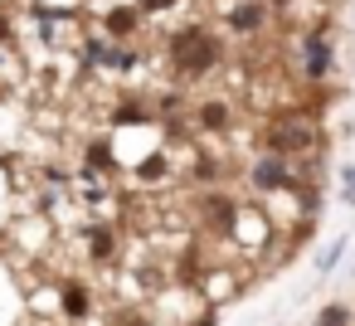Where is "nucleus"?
<instances>
[{
    "instance_id": "nucleus-1",
    "label": "nucleus",
    "mask_w": 355,
    "mask_h": 326,
    "mask_svg": "<svg viewBox=\"0 0 355 326\" xmlns=\"http://www.w3.org/2000/svg\"><path fill=\"white\" fill-rule=\"evenodd\" d=\"M268 151L282 161H306L321 151V122L306 112H277L268 122Z\"/></svg>"
},
{
    "instance_id": "nucleus-2",
    "label": "nucleus",
    "mask_w": 355,
    "mask_h": 326,
    "mask_svg": "<svg viewBox=\"0 0 355 326\" xmlns=\"http://www.w3.org/2000/svg\"><path fill=\"white\" fill-rule=\"evenodd\" d=\"M171 64H175V74H185V78H205V74L219 64V40H214L209 30L190 25V30L171 35Z\"/></svg>"
},
{
    "instance_id": "nucleus-3",
    "label": "nucleus",
    "mask_w": 355,
    "mask_h": 326,
    "mask_svg": "<svg viewBox=\"0 0 355 326\" xmlns=\"http://www.w3.org/2000/svg\"><path fill=\"white\" fill-rule=\"evenodd\" d=\"M248 185L258 190V195H272V190H287L292 185V161H282V156H258L253 161V171H248Z\"/></svg>"
},
{
    "instance_id": "nucleus-4",
    "label": "nucleus",
    "mask_w": 355,
    "mask_h": 326,
    "mask_svg": "<svg viewBox=\"0 0 355 326\" xmlns=\"http://www.w3.org/2000/svg\"><path fill=\"white\" fill-rule=\"evenodd\" d=\"M331 64H336L331 44H326L321 35H306V40H302V74H306V78H326Z\"/></svg>"
},
{
    "instance_id": "nucleus-5",
    "label": "nucleus",
    "mask_w": 355,
    "mask_h": 326,
    "mask_svg": "<svg viewBox=\"0 0 355 326\" xmlns=\"http://www.w3.org/2000/svg\"><path fill=\"white\" fill-rule=\"evenodd\" d=\"M229 30H239V35L263 30V6H258V0H243V6H234V10H229Z\"/></svg>"
},
{
    "instance_id": "nucleus-6",
    "label": "nucleus",
    "mask_w": 355,
    "mask_h": 326,
    "mask_svg": "<svg viewBox=\"0 0 355 326\" xmlns=\"http://www.w3.org/2000/svg\"><path fill=\"white\" fill-rule=\"evenodd\" d=\"M88 253H93L98 263H107V258L117 253V234H112L107 224H93V229H88Z\"/></svg>"
},
{
    "instance_id": "nucleus-7",
    "label": "nucleus",
    "mask_w": 355,
    "mask_h": 326,
    "mask_svg": "<svg viewBox=\"0 0 355 326\" xmlns=\"http://www.w3.org/2000/svg\"><path fill=\"white\" fill-rule=\"evenodd\" d=\"M64 311L69 316H88V287L83 282H69L64 287Z\"/></svg>"
},
{
    "instance_id": "nucleus-8",
    "label": "nucleus",
    "mask_w": 355,
    "mask_h": 326,
    "mask_svg": "<svg viewBox=\"0 0 355 326\" xmlns=\"http://www.w3.org/2000/svg\"><path fill=\"white\" fill-rule=\"evenodd\" d=\"M200 127H214V132L229 127V108H224V103H205V108H200Z\"/></svg>"
},
{
    "instance_id": "nucleus-9",
    "label": "nucleus",
    "mask_w": 355,
    "mask_h": 326,
    "mask_svg": "<svg viewBox=\"0 0 355 326\" xmlns=\"http://www.w3.org/2000/svg\"><path fill=\"white\" fill-rule=\"evenodd\" d=\"M316 326H350V307H340V302H331L321 316H316Z\"/></svg>"
},
{
    "instance_id": "nucleus-10",
    "label": "nucleus",
    "mask_w": 355,
    "mask_h": 326,
    "mask_svg": "<svg viewBox=\"0 0 355 326\" xmlns=\"http://www.w3.org/2000/svg\"><path fill=\"white\" fill-rule=\"evenodd\" d=\"M132 25H137V10H112L107 15V30H117V35H127Z\"/></svg>"
},
{
    "instance_id": "nucleus-11",
    "label": "nucleus",
    "mask_w": 355,
    "mask_h": 326,
    "mask_svg": "<svg viewBox=\"0 0 355 326\" xmlns=\"http://www.w3.org/2000/svg\"><path fill=\"white\" fill-rule=\"evenodd\" d=\"M88 166H98V171H107L112 166V156H107V146L98 141V146H88Z\"/></svg>"
},
{
    "instance_id": "nucleus-12",
    "label": "nucleus",
    "mask_w": 355,
    "mask_h": 326,
    "mask_svg": "<svg viewBox=\"0 0 355 326\" xmlns=\"http://www.w3.org/2000/svg\"><path fill=\"white\" fill-rule=\"evenodd\" d=\"M340 253H345V243H331V248H326V258H321V273H331V268L340 263Z\"/></svg>"
},
{
    "instance_id": "nucleus-13",
    "label": "nucleus",
    "mask_w": 355,
    "mask_h": 326,
    "mask_svg": "<svg viewBox=\"0 0 355 326\" xmlns=\"http://www.w3.org/2000/svg\"><path fill=\"white\" fill-rule=\"evenodd\" d=\"M166 6H175V0H141V10H166Z\"/></svg>"
},
{
    "instance_id": "nucleus-14",
    "label": "nucleus",
    "mask_w": 355,
    "mask_h": 326,
    "mask_svg": "<svg viewBox=\"0 0 355 326\" xmlns=\"http://www.w3.org/2000/svg\"><path fill=\"white\" fill-rule=\"evenodd\" d=\"M195 326H214V311H205V316H200V321H195Z\"/></svg>"
}]
</instances>
